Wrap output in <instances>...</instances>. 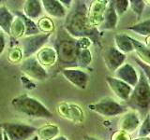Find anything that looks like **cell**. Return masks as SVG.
<instances>
[{
	"instance_id": "obj_1",
	"label": "cell",
	"mask_w": 150,
	"mask_h": 140,
	"mask_svg": "<svg viewBox=\"0 0 150 140\" xmlns=\"http://www.w3.org/2000/svg\"><path fill=\"white\" fill-rule=\"evenodd\" d=\"M64 22V29L75 38L86 37L92 43L100 46V31L89 22L88 8L84 1H74Z\"/></svg>"
},
{
	"instance_id": "obj_2",
	"label": "cell",
	"mask_w": 150,
	"mask_h": 140,
	"mask_svg": "<svg viewBox=\"0 0 150 140\" xmlns=\"http://www.w3.org/2000/svg\"><path fill=\"white\" fill-rule=\"evenodd\" d=\"M54 49L57 54V64L64 68L78 67V55L81 48L78 38L71 36L60 27L57 30L54 42Z\"/></svg>"
},
{
	"instance_id": "obj_3",
	"label": "cell",
	"mask_w": 150,
	"mask_h": 140,
	"mask_svg": "<svg viewBox=\"0 0 150 140\" xmlns=\"http://www.w3.org/2000/svg\"><path fill=\"white\" fill-rule=\"evenodd\" d=\"M125 106L132 109L140 116V119H144L150 112V85L144 72L141 70L139 81L133 87L132 92L126 102Z\"/></svg>"
},
{
	"instance_id": "obj_4",
	"label": "cell",
	"mask_w": 150,
	"mask_h": 140,
	"mask_svg": "<svg viewBox=\"0 0 150 140\" xmlns=\"http://www.w3.org/2000/svg\"><path fill=\"white\" fill-rule=\"evenodd\" d=\"M11 106L17 112L31 118L52 119L53 113L42 103L27 94H22L14 97L11 100Z\"/></svg>"
},
{
	"instance_id": "obj_5",
	"label": "cell",
	"mask_w": 150,
	"mask_h": 140,
	"mask_svg": "<svg viewBox=\"0 0 150 140\" xmlns=\"http://www.w3.org/2000/svg\"><path fill=\"white\" fill-rule=\"evenodd\" d=\"M0 128L9 140H30L35 136L38 128L23 123H2Z\"/></svg>"
},
{
	"instance_id": "obj_6",
	"label": "cell",
	"mask_w": 150,
	"mask_h": 140,
	"mask_svg": "<svg viewBox=\"0 0 150 140\" xmlns=\"http://www.w3.org/2000/svg\"><path fill=\"white\" fill-rule=\"evenodd\" d=\"M88 108L103 117H110V118L125 114L129 111V108L125 105H121L120 103L110 97L103 98L97 103L89 104Z\"/></svg>"
},
{
	"instance_id": "obj_7",
	"label": "cell",
	"mask_w": 150,
	"mask_h": 140,
	"mask_svg": "<svg viewBox=\"0 0 150 140\" xmlns=\"http://www.w3.org/2000/svg\"><path fill=\"white\" fill-rule=\"evenodd\" d=\"M52 33H40V34L25 36L22 40V51L23 57L26 59L32 57L35 53L44 48V46L49 41Z\"/></svg>"
},
{
	"instance_id": "obj_8",
	"label": "cell",
	"mask_w": 150,
	"mask_h": 140,
	"mask_svg": "<svg viewBox=\"0 0 150 140\" xmlns=\"http://www.w3.org/2000/svg\"><path fill=\"white\" fill-rule=\"evenodd\" d=\"M21 71L25 74V76L28 77L35 80H44L48 77L46 69L43 65L40 64L36 57H29L23 61L20 66Z\"/></svg>"
},
{
	"instance_id": "obj_9",
	"label": "cell",
	"mask_w": 150,
	"mask_h": 140,
	"mask_svg": "<svg viewBox=\"0 0 150 140\" xmlns=\"http://www.w3.org/2000/svg\"><path fill=\"white\" fill-rule=\"evenodd\" d=\"M63 77L68 81L79 89H86L89 81V75L83 69L79 68H63L61 70Z\"/></svg>"
},
{
	"instance_id": "obj_10",
	"label": "cell",
	"mask_w": 150,
	"mask_h": 140,
	"mask_svg": "<svg viewBox=\"0 0 150 140\" xmlns=\"http://www.w3.org/2000/svg\"><path fill=\"white\" fill-rule=\"evenodd\" d=\"M126 59V54L121 52L114 46L107 48L103 52V60L106 67L112 72H115L122 64H124Z\"/></svg>"
},
{
	"instance_id": "obj_11",
	"label": "cell",
	"mask_w": 150,
	"mask_h": 140,
	"mask_svg": "<svg viewBox=\"0 0 150 140\" xmlns=\"http://www.w3.org/2000/svg\"><path fill=\"white\" fill-rule=\"evenodd\" d=\"M106 82L115 96L118 97L120 100L124 101L125 103L129 100L131 92H132V87L120 79L111 76L106 77Z\"/></svg>"
},
{
	"instance_id": "obj_12",
	"label": "cell",
	"mask_w": 150,
	"mask_h": 140,
	"mask_svg": "<svg viewBox=\"0 0 150 140\" xmlns=\"http://www.w3.org/2000/svg\"><path fill=\"white\" fill-rule=\"evenodd\" d=\"M115 78L126 82L133 88L139 81V73L130 64L125 63L115 72Z\"/></svg>"
},
{
	"instance_id": "obj_13",
	"label": "cell",
	"mask_w": 150,
	"mask_h": 140,
	"mask_svg": "<svg viewBox=\"0 0 150 140\" xmlns=\"http://www.w3.org/2000/svg\"><path fill=\"white\" fill-rule=\"evenodd\" d=\"M108 3L109 1L103 0V1H95L91 4L88 9V18L93 27L97 28L98 25H100L102 23L103 16H104Z\"/></svg>"
},
{
	"instance_id": "obj_14",
	"label": "cell",
	"mask_w": 150,
	"mask_h": 140,
	"mask_svg": "<svg viewBox=\"0 0 150 140\" xmlns=\"http://www.w3.org/2000/svg\"><path fill=\"white\" fill-rule=\"evenodd\" d=\"M117 22H118V15L115 9L114 2L109 1L104 12V16H103L102 23L100 25V31L115 29L117 25Z\"/></svg>"
},
{
	"instance_id": "obj_15",
	"label": "cell",
	"mask_w": 150,
	"mask_h": 140,
	"mask_svg": "<svg viewBox=\"0 0 150 140\" xmlns=\"http://www.w3.org/2000/svg\"><path fill=\"white\" fill-rule=\"evenodd\" d=\"M140 118L134 111H128L123 115L119 123L120 131L125 133H131L140 126Z\"/></svg>"
},
{
	"instance_id": "obj_16",
	"label": "cell",
	"mask_w": 150,
	"mask_h": 140,
	"mask_svg": "<svg viewBox=\"0 0 150 140\" xmlns=\"http://www.w3.org/2000/svg\"><path fill=\"white\" fill-rule=\"evenodd\" d=\"M42 7L50 16L62 19L67 16V9L58 0H42Z\"/></svg>"
},
{
	"instance_id": "obj_17",
	"label": "cell",
	"mask_w": 150,
	"mask_h": 140,
	"mask_svg": "<svg viewBox=\"0 0 150 140\" xmlns=\"http://www.w3.org/2000/svg\"><path fill=\"white\" fill-rule=\"evenodd\" d=\"M42 7L41 1L39 0H26L23 4V11L26 17H28L31 20H36L39 19L42 14Z\"/></svg>"
},
{
	"instance_id": "obj_18",
	"label": "cell",
	"mask_w": 150,
	"mask_h": 140,
	"mask_svg": "<svg viewBox=\"0 0 150 140\" xmlns=\"http://www.w3.org/2000/svg\"><path fill=\"white\" fill-rule=\"evenodd\" d=\"M37 60L43 66H51L57 62V54L54 48L47 47L42 48L39 52L37 53Z\"/></svg>"
},
{
	"instance_id": "obj_19",
	"label": "cell",
	"mask_w": 150,
	"mask_h": 140,
	"mask_svg": "<svg viewBox=\"0 0 150 140\" xmlns=\"http://www.w3.org/2000/svg\"><path fill=\"white\" fill-rule=\"evenodd\" d=\"M14 18V15L5 5H0V28L5 34L11 35V28Z\"/></svg>"
},
{
	"instance_id": "obj_20",
	"label": "cell",
	"mask_w": 150,
	"mask_h": 140,
	"mask_svg": "<svg viewBox=\"0 0 150 140\" xmlns=\"http://www.w3.org/2000/svg\"><path fill=\"white\" fill-rule=\"evenodd\" d=\"M115 48L120 50L124 54L130 53L134 51V46L130 40V37L125 34H117L115 36Z\"/></svg>"
},
{
	"instance_id": "obj_21",
	"label": "cell",
	"mask_w": 150,
	"mask_h": 140,
	"mask_svg": "<svg viewBox=\"0 0 150 140\" xmlns=\"http://www.w3.org/2000/svg\"><path fill=\"white\" fill-rule=\"evenodd\" d=\"M59 127L55 124H46L37 130L36 135L40 140H53L58 136Z\"/></svg>"
},
{
	"instance_id": "obj_22",
	"label": "cell",
	"mask_w": 150,
	"mask_h": 140,
	"mask_svg": "<svg viewBox=\"0 0 150 140\" xmlns=\"http://www.w3.org/2000/svg\"><path fill=\"white\" fill-rule=\"evenodd\" d=\"M129 37L134 46V51H136V53H137L138 58L142 60L144 63L150 65V47L140 42L139 40L134 38V37Z\"/></svg>"
},
{
	"instance_id": "obj_23",
	"label": "cell",
	"mask_w": 150,
	"mask_h": 140,
	"mask_svg": "<svg viewBox=\"0 0 150 140\" xmlns=\"http://www.w3.org/2000/svg\"><path fill=\"white\" fill-rule=\"evenodd\" d=\"M15 14L17 17L21 19L23 22V24H25V36H30L40 34V31L39 29V27H38V24L34 21L26 17L25 14L21 11H16Z\"/></svg>"
},
{
	"instance_id": "obj_24",
	"label": "cell",
	"mask_w": 150,
	"mask_h": 140,
	"mask_svg": "<svg viewBox=\"0 0 150 140\" xmlns=\"http://www.w3.org/2000/svg\"><path fill=\"white\" fill-rule=\"evenodd\" d=\"M64 117H67L68 119L74 121H81L83 119V111L81 107L75 105H64Z\"/></svg>"
},
{
	"instance_id": "obj_25",
	"label": "cell",
	"mask_w": 150,
	"mask_h": 140,
	"mask_svg": "<svg viewBox=\"0 0 150 140\" xmlns=\"http://www.w3.org/2000/svg\"><path fill=\"white\" fill-rule=\"evenodd\" d=\"M127 29L141 36H150V20H145L144 22H138L134 25L127 27Z\"/></svg>"
},
{
	"instance_id": "obj_26",
	"label": "cell",
	"mask_w": 150,
	"mask_h": 140,
	"mask_svg": "<svg viewBox=\"0 0 150 140\" xmlns=\"http://www.w3.org/2000/svg\"><path fill=\"white\" fill-rule=\"evenodd\" d=\"M13 38H19L25 36V24H23V21L19 17H15L13 20V22L11 28V35Z\"/></svg>"
},
{
	"instance_id": "obj_27",
	"label": "cell",
	"mask_w": 150,
	"mask_h": 140,
	"mask_svg": "<svg viewBox=\"0 0 150 140\" xmlns=\"http://www.w3.org/2000/svg\"><path fill=\"white\" fill-rule=\"evenodd\" d=\"M92 52L89 49H83L78 55V67L86 68L92 63Z\"/></svg>"
},
{
	"instance_id": "obj_28",
	"label": "cell",
	"mask_w": 150,
	"mask_h": 140,
	"mask_svg": "<svg viewBox=\"0 0 150 140\" xmlns=\"http://www.w3.org/2000/svg\"><path fill=\"white\" fill-rule=\"evenodd\" d=\"M129 6L131 8V10L135 13L137 19L140 20L145 7V2L143 1V0H130Z\"/></svg>"
},
{
	"instance_id": "obj_29",
	"label": "cell",
	"mask_w": 150,
	"mask_h": 140,
	"mask_svg": "<svg viewBox=\"0 0 150 140\" xmlns=\"http://www.w3.org/2000/svg\"><path fill=\"white\" fill-rule=\"evenodd\" d=\"M38 27L42 33H51L54 29V22L49 17H43L40 19L38 22Z\"/></svg>"
},
{
	"instance_id": "obj_30",
	"label": "cell",
	"mask_w": 150,
	"mask_h": 140,
	"mask_svg": "<svg viewBox=\"0 0 150 140\" xmlns=\"http://www.w3.org/2000/svg\"><path fill=\"white\" fill-rule=\"evenodd\" d=\"M112 2H114V7L118 16H122L124 13H126L129 7V0H115Z\"/></svg>"
},
{
	"instance_id": "obj_31",
	"label": "cell",
	"mask_w": 150,
	"mask_h": 140,
	"mask_svg": "<svg viewBox=\"0 0 150 140\" xmlns=\"http://www.w3.org/2000/svg\"><path fill=\"white\" fill-rule=\"evenodd\" d=\"M150 134V114L144 119L138 132L139 137H147Z\"/></svg>"
},
{
	"instance_id": "obj_32",
	"label": "cell",
	"mask_w": 150,
	"mask_h": 140,
	"mask_svg": "<svg viewBox=\"0 0 150 140\" xmlns=\"http://www.w3.org/2000/svg\"><path fill=\"white\" fill-rule=\"evenodd\" d=\"M134 60H135L136 64H137L140 66L141 70H142V71L144 72V74L145 75V77H146L147 80H148V83H149V85H150V65L147 64H145V63H144L143 61L140 60L138 57H135Z\"/></svg>"
},
{
	"instance_id": "obj_33",
	"label": "cell",
	"mask_w": 150,
	"mask_h": 140,
	"mask_svg": "<svg viewBox=\"0 0 150 140\" xmlns=\"http://www.w3.org/2000/svg\"><path fill=\"white\" fill-rule=\"evenodd\" d=\"M8 55H9L8 59L11 60L12 63H17L23 57V51L19 48H14L11 50V52H9Z\"/></svg>"
},
{
	"instance_id": "obj_34",
	"label": "cell",
	"mask_w": 150,
	"mask_h": 140,
	"mask_svg": "<svg viewBox=\"0 0 150 140\" xmlns=\"http://www.w3.org/2000/svg\"><path fill=\"white\" fill-rule=\"evenodd\" d=\"M21 81H22V84L23 85L25 89L27 90H32V89H35L37 87L36 83L33 82V80L31 78H29L26 76H22L21 77Z\"/></svg>"
},
{
	"instance_id": "obj_35",
	"label": "cell",
	"mask_w": 150,
	"mask_h": 140,
	"mask_svg": "<svg viewBox=\"0 0 150 140\" xmlns=\"http://www.w3.org/2000/svg\"><path fill=\"white\" fill-rule=\"evenodd\" d=\"M112 140H130L129 134L123 132V131H120V132H117L114 134Z\"/></svg>"
},
{
	"instance_id": "obj_36",
	"label": "cell",
	"mask_w": 150,
	"mask_h": 140,
	"mask_svg": "<svg viewBox=\"0 0 150 140\" xmlns=\"http://www.w3.org/2000/svg\"><path fill=\"white\" fill-rule=\"evenodd\" d=\"M5 48H6V37L4 34L0 33V55L3 53Z\"/></svg>"
},
{
	"instance_id": "obj_37",
	"label": "cell",
	"mask_w": 150,
	"mask_h": 140,
	"mask_svg": "<svg viewBox=\"0 0 150 140\" xmlns=\"http://www.w3.org/2000/svg\"><path fill=\"white\" fill-rule=\"evenodd\" d=\"M61 4L65 7V8H70L72 7V0H61Z\"/></svg>"
},
{
	"instance_id": "obj_38",
	"label": "cell",
	"mask_w": 150,
	"mask_h": 140,
	"mask_svg": "<svg viewBox=\"0 0 150 140\" xmlns=\"http://www.w3.org/2000/svg\"><path fill=\"white\" fill-rule=\"evenodd\" d=\"M83 140H100L98 138L95 137V136H90V135H86L83 137Z\"/></svg>"
},
{
	"instance_id": "obj_39",
	"label": "cell",
	"mask_w": 150,
	"mask_h": 140,
	"mask_svg": "<svg viewBox=\"0 0 150 140\" xmlns=\"http://www.w3.org/2000/svg\"><path fill=\"white\" fill-rule=\"evenodd\" d=\"M53 140H68V138L66 136H64V135H58V136H56Z\"/></svg>"
},
{
	"instance_id": "obj_40",
	"label": "cell",
	"mask_w": 150,
	"mask_h": 140,
	"mask_svg": "<svg viewBox=\"0 0 150 140\" xmlns=\"http://www.w3.org/2000/svg\"><path fill=\"white\" fill-rule=\"evenodd\" d=\"M0 140H4V133L1 128H0Z\"/></svg>"
},
{
	"instance_id": "obj_41",
	"label": "cell",
	"mask_w": 150,
	"mask_h": 140,
	"mask_svg": "<svg viewBox=\"0 0 150 140\" xmlns=\"http://www.w3.org/2000/svg\"><path fill=\"white\" fill-rule=\"evenodd\" d=\"M133 140H150V138L147 136V137H139V138H136V139H133Z\"/></svg>"
},
{
	"instance_id": "obj_42",
	"label": "cell",
	"mask_w": 150,
	"mask_h": 140,
	"mask_svg": "<svg viewBox=\"0 0 150 140\" xmlns=\"http://www.w3.org/2000/svg\"><path fill=\"white\" fill-rule=\"evenodd\" d=\"M30 140H40L39 138H38V136H37V135H35V136H33Z\"/></svg>"
},
{
	"instance_id": "obj_43",
	"label": "cell",
	"mask_w": 150,
	"mask_h": 140,
	"mask_svg": "<svg viewBox=\"0 0 150 140\" xmlns=\"http://www.w3.org/2000/svg\"><path fill=\"white\" fill-rule=\"evenodd\" d=\"M4 140H9V139L8 138V136H7V135L5 134H4Z\"/></svg>"
},
{
	"instance_id": "obj_44",
	"label": "cell",
	"mask_w": 150,
	"mask_h": 140,
	"mask_svg": "<svg viewBox=\"0 0 150 140\" xmlns=\"http://www.w3.org/2000/svg\"><path fill=\"white\" fill-rule=\"evenodd\" d=\"M0 3H2V1H0Z\"/></svg>"
},
{
	"instance_id": "obj_45",
	"label": "cell",
	"mask_w": 150,
	"mask_h": 140,
	"mask_svg": "<svg viewBox=\"0 0 150 140\" xmlns=\"http://www.w3.org/2000/svg\"><path fill=\"white\" fill-rule=\"evenodd\" d=\"M0 31H1V28H0Z\"/></svg>"
}]
</instances>
